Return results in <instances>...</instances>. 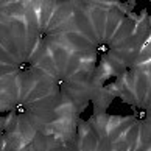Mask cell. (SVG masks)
Here are the masks:
<instances>
[{"label":"cell","instance_id":"7a4b0ae2","mask_svg":"<svg viewBox=\"0 0 151 151\" xmlns=\"http://www.w3.org/2000/svg\"><path fill=\"white\" fill-rule=\"evenodd\" d=\"M14 112L17 114V115H24V114H27V106H25L24 103H17L14 106Z\"/></svg>","mask_w":151,"mask_h":151},{"label":"cell","instance_id":"3957f363","mask_svg":"<svg viewBox=\"0 0 151 151\" xmlns=\"http://www.w3.org/2000/svg\"><path fill=\"white\" fill-rule=\"evenodd\" d=\"M109 50H111V47L107 44H100L97 47V53L98 55H106V53H109Z\"/></svg>","mask_w":151,"mask_h":151},{"label":"cell","instance_id":"5b68a950","mask_svg":"<svg viewBox=\"0 0 151 151\" xmlns=\"http://www.w3.org/2000/svg\"><path fill=\"white\" fill-rule=\"evenodd\" d=\"M56 86H58V89H59V90H64V87L67 86V83H65L64 78H58V80H56Z\"/></svg>","mask_w":151,"mask_h":151},{"label":"cell","instance_id":"6da1fadb","mask_svg":"<svg viewBox=\"0 0 151 151\" xmlns=\"http://www.w3.org/2000/svg\"><path fill=\"white\" fill-rule=\"evenodd\" d=\"M31 67H33V62L28 61V59H27V61H22V62H19V64H17L19 72H22V73H27V72H30Z\"/></svg>","mask_w":151,"mask_h":151},{"label":"cell","instance_id":"8992f818","mask_svg":"<svg viewBox=\"0 0 151 151\" xmlns=\"http://www.w3.org/2000/svg\"><path fill=\"white\" fill-rule=\"evenodd\" d=\"M36 38H38L39 42H44L45 39H47V33H45V31H39L38 34H36Z\"/></svg>","mask_w":151,"mask_h":151},{"label":"cell","instance_id":"277c9868","mask_svg":"<svg viewBox=\"0 0 151 151\" xmlns=\"http://www.w3.org/2000/svg\"><path fill=\"white\" fill-rule=\"evenodd\" d=\"M134 114H136V117H137L139 120H143V119L146 117V112H145L143 109H139V111H137V109H134Z\"/></svg>","mask_w":151,"mask_h":151}]
</instances>
